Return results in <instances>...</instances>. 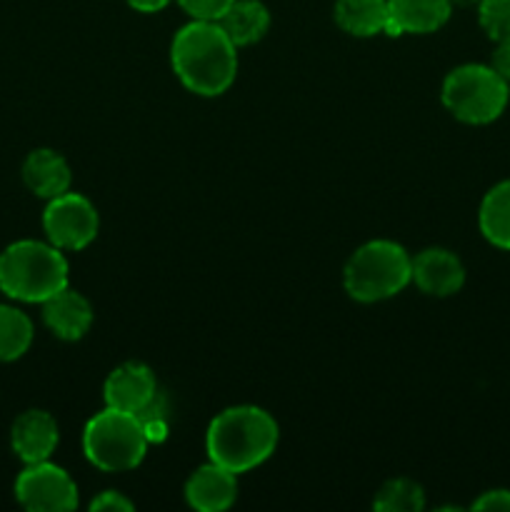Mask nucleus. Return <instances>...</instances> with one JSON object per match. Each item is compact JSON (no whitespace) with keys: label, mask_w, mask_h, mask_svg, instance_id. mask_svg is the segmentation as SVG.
<instances>
[{"label":"nucleus","mask_w":510,"mask_h":512,"mask_svg":"<svg viewBox=\"0 0 510 512\" xmlns=\"http://www.w3.org/2000/svg\"><path fill=\"white\" fill-rule=\"evenodd\" d=\"M170 65L190 93L215 98L233 85L238 73V48L218 20H190L175 33Z\"/></svg>","instance_id":"1"},{"label":"nucleus","mask_w":510,"mask_h":512,"mask_svg":"<svg viewBox=\"0 0 510 512\" xmlns=\"http://www.w3.org/2000/svg\"><path fill=\"white\" fill-rule=\"evenodd\" d=\"M278 423L255 405H235L215 415L208 425L205 448L213 463L240 475L263 465L278 445Z\"/></svg>","instance_id":"2"},{"label":"nucleus","mask_w":510,"mask_h":512,"mask_svg":"<svg viewBox=\"0 0 510 512\" xmlns=\"http://www.w3.org/2000/svg\"><path fill=\"white\" fill-rule=\"evenodd\" d=\"M68 288L63 250L43 240H18L0 253V290L20 303H45Z\"/></svg>","instance_id":"3"},{"label":"nucleus","mask_w":510,"mask_h":512,"mask_svg":"<svg viewBox=\"0 0 510 512\" xmlns=\"http://www.w3.org/2000/svg\"><path fill=\"white\" fill-rule=\"evenodd\" d=\"M413 280V258L393 240H370L345 263V290L358 303H380L398 295Z\"/></svg>","instance_id":"4"},{"label":"nucleus","mask_w":510,"mask_h":512,"mask_svg":"<svg viewBox=\"0 0 510 512\" xmlns=\"http://www.w3.org/2000/svg\"><path fill=\"white\" fill-rule=\"evenodd\" d=\"M440 98L460 123L488 125L508 108L510 83H505L490 65L465 63L445 75Z\"/></svg>","instance_id":"5"},{"label":"nucleus","mask_w":510,"mask_h":512,"mask_svg":"<svg viewBox=\"0 0 510 512\" xmlns=\"http://www.w3.org/2000/svg\"><path fill=\"white\" fill-rule=\"evenodd\" d=\"M148 445L138 415L115 408L100 410L83 430L85 458L105 473L138 468L148 453Z\"/></svg>","instance_id":"6"},{"label":"nucleus","mask_w":510,"mask_h":512,"mask_svg":"<svg viewBox=\"0 0 510 512\" xmlns=\"http://www.w3.org/2000/svg\"><path fill=\"white\" fill-rule=\"evenodd\" d=\"M43 230L55 248L83 250L93 243L100 230L98 210L85 195L68 190L48 200L43 213Z\"/></svg>","instance_id":"7"},{"label":"nucleus","mask_w":510,"mask_h":512,"mask_svg":"<svg viewBox=\"0 0 510 512\" xmlns=\"http://www.w3.org/2000/svg\"><path fill=\"white\" fill-rule=\"evenodd\" d=\"M15 498L30 512H68L78 508V485L50 460L25 465L15 480Z\"/></svg>","instance_id":"8"},{"label":"nucleus","mask_w":510,"mask_h":512,"mask_svg":"<svg viewBox=\"0 0 510 512\" xmlns=\"http://www.w3.org/2000/svg\"><path fill=\"white\" fill-rule=\"evenodd\" d=\"M420 293L450 298L465 285V265L445 248H425L413 258V280Z\"/></svg>","instance_id":"9"},{"label":"nucleus","mask_w":510,"mask_h":512,"mask_svg":"<svg viewBox=\"0 0 510 512\" xmlns=\"http://www.w3.org/2000/svg\"><path fill=\"white\" fill-rule=\"evenodd\" d=\"M155 393H158V383H155L153 370L145 363H135V360L118 365L103 385L105 408L133 415H138L153 400Z\"/></svg>","instance_id":"10"},{"label":"nucleus","mask_w":510,"mask_h":512,"mask_svg":"<svg viewBox=\"0 0 510 512\" xmlns=\"http://www.w3.org/2000/svg\"><path fill=\"white\" fill-rule=\"evenodd\" d=\"M58 423L45 410H28L20 415L10 430V445L13 453L23 460L25 465L43 463L50 460V455L58 448Z\"/></svg>","instance_id":"11"},{"label":"nucleus","mask_w":510,"mask_h":512,"mask_svg":"<svg viewBox=\"0 0 510 512\" xmlns=\"http://www.w3.org/2000/svg\"><path fill=\"white\" fill-rule=\"evenodd\" d=\"M238 475L218 463H205L185 483V500L200 512L228 510L238 498Z\"/></svg>","instance_id":"12"},{"label":"nucleus","mask_w":510,"mask_h":512,"mask_svg":"<svg viewBox=\"0 0 510 512\" xmlns=\"http://www.w3.org/2000/svg\"><path fill=\"white\" fill-rule=\"evenodd\" d=\"M43 305V320L50 328V333L58 335L60 340H68V343H75V340L85 338V333L93 325V305L88 303V298L68 288H63L60 293L50 295Z\"/></svg>","instance_id":"13"},{"label":"nucleus","mask_w":510,"mask_h":512,"mask_svg":"<svg viewBox=\"0 0 510 512\" xmlns=\"http://www.w3.org/2000/svg\"><path fill=\"white\" fill-rule=\"evenodd\" d=\"M23 183L33 195L43 200H53L58 195L68 193L73 183L68 160L50 148H38L25 158L23 163Z\"/></svg>","instance_id":"14"},{"label":"nucleus","mask_w":510,"mask_h":512,"mask_svg":"<svg viewBox=\"0 0 510 512\" xmlns=\"http://www.w3.org/2000/svg\"><path fill=\"white\" fill-rule=\"evenodd\" d=\"M390 30L388 35H425L443 28L453 13L450 0H388Z\"/></svg>","instance_id":"15"},{"label":"nucleus","mask_w":510,"mask_h":512,"mask_svg":"<svg viewBox=\"0 0 510 512\" xmlns=\"http://www.w3.org/2000/svg\"><path fill=\"white\" fill-rule=\"evenodd\" d=\"M335 23L355 38L388 35L390 8L388 0H338L335 3Z\"/></svg>","instance_id":"16"},{"label":"nucleus","mask_w":510,"mask_h":512,"mask_svg":"<svg viewBox=\"0 0 510 512\" xmlns=\"http://www.w3.org/2000/svg\"><path fill=\"white\" fill-rule=\"evenodd\" d=\"M218 25L233 40L235 48H243L265 38L270 28V13L260 0H235L218 20Z\"/></svg>","instance_id":"17"},{"label":"nucleus","mask_w":510,"mask_h":512,"mask_svg":"<svg viewBox=\"0 0 510 512\" xmlns=\"http://www.w3.org/2000/svg\"><path fill=\"white\" fill-rule=\"evenodd\" d=\"M478 228L490 245L510 250V180L493 185L478 210Z\"/></svg>","instance_id":"18"},{"label":"nucleus","mask_w":510,"mask_h":512,"mask_svg":"<svg viewBox=\"0 0 510 512\" xmlns=\"http://www.w3.org/2000/svg\"><path fill=\"white\" fill-rule=\"evenodd\" d=\"M33 343V323L23 310L0 305V363L23 358Z\"/></svg>","instance_id":"19"},{"label":"nucleus","mask_w":510,"mask_h":512,"mask_svg":"<svg viewBox=\"0 0 510 512\" xmlns=\"http://www.w3.org/2000/svg\"><path fill=\"white\" fill-rule=\"evenodd\" d=\"M373 508L378 512H420L425 508V493L415 480H388L375 495Z\"/></svg>","instance_id":"20"},{"label":"nucleus","mask_w":510,"mask_h":512,"mask_svg":"<svg viewBox=\"0 0 510 512\" xmlns=\"http://www.w3.org/2000/svg\"><path fill=\"white\" fill-rule=\"evenodd\" d=\"M478 23L493 43L510 40V0H480Z\"/></svg>","instance_id":"21"},{"label":"nucleus","mask_w":510,"mask_h":512,"mask_svg":"<svg viewBox=\"0 0 510 512\" xmlns=\"http://www.w3.org/2000/svg\"><path fill=\"white\" fill-rule=\"evenodd\" d=\"M233 3L235 0H178L180 8L193 20H220Z\"/></svg>","instance_id":"22"},{"label":"nucleus","mask_w":510,"mask_h":512,"mask_svg":"<svg viewBox=\"0 0 510 512\" xmlns=\"http://www.w3.org/2000/svg\"><path fill=\"white\" fill-rule=\"evenodd\" d=\"M470 508L478 512H510V490L508 488L485 490V493L480 495Z\"/></svg>","instance_id":"23"},{"label":"nucleus","mask_w":510,"mask_h":512,"mask_svg":"<svg viewBox=\"0 0 510 512\" xmlns=\"http://www.w3.org/2000/svg\"><path fill=\"white\" fill-rule=\"evenodd\" d=\"M135 505L130 503L128 498H125L123 493H115V490H105V493H100L98 498H93V503H90V510H133Z\"/></svg>","instance_id":"24"},{"label":"nucleus","mask_w":510,"mask_h":512,"mask_svg":"<svg viewBox=\"0 0 510 512\" xmlns=\"http://www.w3.org/2000/svg\"><path fill=\"white\" fill-rule=\"evenodd\" d=\"M488 65L500 75V78L505 80V83H510V40L495 43V50H493V55H490Z\"/></svg>","instance_id":"25"},{"label":"nucleus","mask_w":510,"mask_h":512,"mask_svg":"<svg viewBox=\"0 0 510 512\" xmlns=\"http://www.w3.org/2000/svg\"><path fill=\"white\" fill-rule=\"evenodd\" d=\"M173 0H128V5L133 10H140V13H158V10L168 8Z\"/></svg>","instance_id":"26"},{"label":"nucleus","mask_w":510,"mask_h":512,"mask_svg":"<svg viewBox=\"0 0 510 512\" xmlns=\"http://www.w3.org/2000/svg\"><path fill=\"white\" fill-rule=\"evenodd\" d=\"M453 3V8L458 5V8H478L480 0H450Z\"/></svg>","instance_id":"27"}]
</instances>
